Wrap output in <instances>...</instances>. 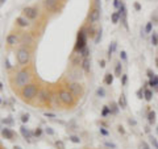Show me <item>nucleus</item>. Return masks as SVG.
<instances>
[{
    "label": "nucleus",
    "mask_w": 158,
    "mask_h": 149,
    "mask_svg": "<svg viewBox=\"0 0 158 149\" xmlns=\"http://www.w3.org/2000/svg\"><path fill=\"white\" fill-rule=\"evenodd\" d=\"M38 87H37V85H33V83H29V85H26L25 87H22V90H21V97L24 100H32V99H34L38 95Z\"/></svg>",
    "instance_id": "obj_1"
},
{
    "label": "nucleus",
    "mask_w": 158,
    "mask_h": 149,
    "mask_svg": "<svg viewBox=\"0 0 158 149\" xmlns=\"http://www.w3.org/2000/svg\"><path fill=\"white\" fill-rule=\"evenodd\" d=\"M29 79H31V74H29L28 70H21V71H19L17 74H16V79H15L16 86H17V87H21V88L25 87L26 85H29V83H28Z\"/></svg>",
    "instance_id": "obj_2"
},
{
    "label": "nucleus",
    "mask_w": 158,
    "mask_h": 149,
    "mask_svg": "<svg viewBox=\"0 0 158 149\" xmlns=\"http://www.w3.org/2000/svg\"><path fill=\"white\" fill-rule=\"evenodd\" d=\"M59 99H61V102L66 106H72L74 104V100H75V97L71 94L69 90H61L58 94Z\"/></svg>",
    "instance_id": "obj_3"
},
{
    "label": "nucleus",
    "mask_w": 158,
    "mask_h": 149,
    "mask_svg": "<svg viewBox=\"0 0 158 149\" xmlns=\"http://www.w3.org/2000/svg\"><path fill=\"white\" fill-rule=\"evenodd\" d=\"M17 61L20 65H28L29 61H31V54H29V50L25 48H20L17 50Z\"/></svg>",
    "instance_id": "obj_4"
},
{
    "label": "nucleus",
    "mask_w": 158,
    "mask_h": 149,
    "mask_svg": "<svg viewBox=\"0 0 158 149\" xmlns=\"http://www.w3.org/2000/svg\"><path fill=\"white\" fill-rule=\"evenodd\" d=\"M86 41H87V33L84 29H80L78 34V40H77V45H75V50L80 52L83 48H86Z\"/></svg>",
    "instance_id": "obj_5"
},
{
    "label": "nucleus",
    "mask_w": 158,
    "mask_h": 149,
    "mask_svg": "<svg viewBox=\"0 0 158 149\" xmlns=\"http://www.w3.org/2000/svg\"><path fill=\"white\" fill-rule=\"evenodd\" d=\"M69 91H70L75 98H78V97H82V94H83V87H82V85L78 83V82H72V83L69 85Z\"/></svg>",
    "instance_id": "obj_6"
},
{
    "label": "nucleus",
    "mask_w": 158,
    "mask_h": 149,
    "mask_svg": "<svg viewBox=\"0 0 158 149\" xmlns=\"http://www.w3.org/2000/svg\"><path fill=\"white\" fill-rule=\"evenodd\" d=\"M88 20H90L91 24L98 22L99 20H100V9H98V8L92 9V11L90 12V15H88Z\"/></svg>",
    "instance_id": "obj_7"
},
{
    "label": "nucleus",
    "mask_w": 158,
    "mask_h": 149,
    "mask_svg": "<svg viewBox=\"0 0 158 149\" xmlns=\"http://www.w3.org/2000/svg\"><path fill=\"white\" fill-rule=\"evenodd\" d=\"M24 15L26 16V19L34 20L37 17V9L33 8V7H26V8H24Z\"/></svg>",
    "instance_id": "obj_8"
},
{
    "label": "nucleus",
    "mask_w": 158,
    "mask_h": 149,
    "mask_svg": "<svg viewBox=\"0 0 158 149\" xmlns=\"http://www.w3.org/2000/svg\"><path fill=\"white\" fill-rule=\"evenodd\" d=\"M37 97H38V99H40V102H41V103H46V102H49V100H50V97H49V92L46 91V90H40Z\"/></svg>",
    "instance_id": "obj_9"
},
{
    "label": "nucleus",
    "mask_w": 158,
    "mask_h": 149,
    "mask_svg": "<svg viewBox=\"0 0 158 149\" xmlns=\"http://www.w3.org/2000/svg\"><path fill=\"white\" fill-rule=\"evenodd\" d=\"M57 3L58 0H46L45 1V7L51 12H55L57 11Z\"/></svg>",
    "instance_id": "obj_10"
},
{
    "label": "nucleus",
    "mask_w": 158,
    "mask_h": 149,
    "mask_svg": "<svg viewBox=\"0 0 158 149\" xmlns=\"http://www.w3.org/2000/svg\"><path fill=\"white\" fill-rule=\"evenodd\" d=\"M1 135H3V137L7 139V140H13V137H15V133H13L9 128H4V130L1 131Z\"/></svg>",
    "instance_id": "obj_11"
},
{
    "label": "nucleus",
    "mask_w": 158,
    "mask_h": 149,
    "mask_svg": "<svg viewBox=\"0 0 158 149\" xmlns=\"http://www.w3.org/2000/svg\"><path fill=\"white\" fill-rule=\"evenodd\" d=\"M82 67H83V70L86 73H88L90 71V69H91V59L90 58H83V62H82Z\"/></svg>",
    "instance_id": "obj_12"
},
{
    "label": "nucleus",
    "mask_w": 158,
    "mask_h": 149,
    "mask_svg": "<svg viewBox=\"0 0 158 149\" xmlns=\"http://www.w3.org/2000/svg\"><path fill=\"white\" fill-rule=\"evenodd\" d=\"M118 107L121 108H127V98H125L124 94L120 95V98H118Z\"/></svg>",
    "instance_id": "obj_13"
},
{
    "label": "nucleus",
    "mask_w": 158,
    "mask_h": 149,
    "mask_svg": "<svg viewBox=\"0 0 158 149\" xmlns=\"http://www.w3.org/2000/svg\"><path fill=\"white\" fill-rule=\"evenodd\" d=\"M7 42H8L11 46L16 45V42H17V37H16L15 34H9L8 37H7Z\"/></svg>",
    "instance_id": "obj_14"
},
{
    "label": "nucleus",
    "mask_w": 158,
    "mask_h": 149,
    "mask_svg": "<svg viewBox=\"0 0 158 149\" xmlns=\"http://www.w3.org/2000/svg\"><path fill=\"white\" fill-rule=\"evenodd\" d=\"M104 82H105V85H112V82H113V75L111 74V73H107L105 74V78H104Z\"/></svg>",
    "instance_id": "obj_15"
},
{
    "label": "nucleus",
    "mask_w": 158,
    "mask_h": 149,
    "mask_svg": "<svg viewBox=\"0 0 158 149\" xmlns=\"http://www.w3.org/2000/svg\"><path fill=\"white\" fill-rule=\"evenodd\" d=\"M148 121H149L150 124L156 123V112H154V111H150L149 112V115H148Z\"/></svg>",
    "instance_id": "obj_16"
},
{
    "label": "nucleus",
    "mask_w": 158,
    "mask_h": 149,
    "mask_svg": "<svg viewBox=\"0 0 158 149\" xmlns=\"http://www.w3.org/2000/svg\"><path fill=\"white\" fill-rule=\"evenodd\" d=\"M20 131H21V135H22V136H24L25 139H31V137H32V133H31V132H29L28 130H26L25 127H21V128H20Z\"/></svg>",
    "instance_id": "obj_17"
},
{
    "label": "nucleus",
    "mask_w": 158,
    "mask_h": 149,
    "mask_svg": "<svg viewBox=\"0 0 158 149\" xmlns=\"http://www.w3.org/2000/svg\"><path fill=\"white\" fill-rule=\"evenodd\" d=\"M144 98L146 99L148 102H150L151 98H153V92H151V90H145V92H144Z\"/></svg>",
    "instance_id": "obj_18"
},
{
    "label": "nucleus",
    "mask_w": 158,
    "mask_h": 149,
    "mask_svg": "<svg viewBox=\"0 0 158 149\" xmlns=\"http://www.w3.org/2000/svg\"><path fill=\"white\" fill-rule=\"evenodd\" d=\"M149 86H151V87H157L158 86V75H154V77L150 79Z\"/></svg>",
    "instance_id": "obj_19"
},
{
    "label": "nucleus",
    "mask_w": 158,
    "mask_h": 149,
    "mask_svg": "<svg viewBox=\"0 0 158 149\" xmlns=\"http://www.w3.org/2000/svg\"><path fill=\"white\" fill-rule=\"evenodd\" d=\"M16 21H17V24L20 26H26L28 25V21H26V19H24V17H17L16 19Z\"/></svg>",
    "instance_id": "obj_20"
},
{
    "label": "nucleus",
    "mask_w": 158,
    "mask_h": 149,
    "mask_svg": "<svg viewBox=\"0 0 158 149\" xmlns=\"http://www.w3.org/2000/svg\"><path fill=\"white\" fill-rule=\"evenodd\" d=\"M118 104H116L115 102H112L111 103V107H110V110H111V114H117L118 112Z\"/></svg>",
    "instance_id": "obj_21"
},
{
    "label": "nucleus",
    "mask_w": 158,
    "mask_h": 149,
    "mask_svg": "<svg viewBox=\"0 0 158 149\" xmlns=\"http://www.w3.org/2000/svg\"><path fill=\"white\" fill-rule=\"evenodd\" d=\"M111 19H112V22H113V24H117L118 20H120V15H118L117 12H115L111 15Z\"/></svg>",
    "instance_id": "obj_22"
},
{
    "label": "nucleus",
    "mask_w": 158,
    "mask_h": 149,
    "mask_svg": "<svg viewBox=\"0 0 158 149\" xmlns=\"http://www.w3.org/2000/svg\"><path fill=\"white\" fill-rule=\"evenodd\" d=\"M55 148H57V149H66L65 148V143L62 140H57V141H55Z\"/></svg>",
    "instance_id": "obj_23"
},
{
    "label": "nucleus",
    "mask_w": 158,
    "mask_h": 149,
    "mask_svg": "<svg viewBox=\"0 0 158 149\" xmlns=\"http://www.w3.org/2000/svg\"><path fill=\"white\" fill-rule=\"evenodd\" d=\"M116 49V42H112V45L110 46V49H108V57L111 58V55H112V53H113V50Z\"/></svg>",
    "instance_id": "obj_24"
},
{
    "label": "nucleus",
    "mask_w": 158,
    "mask_h": 149,
    "mask_svg": "<svg viewBox=\"0 0 158 149\" xmlns=\"http://www.w3.org/2000/svg\"><path fill=\"white\" fill-rule=\"evenodd\" d=\"M115 73H116L117 77H121V62H118L116 65V69H115Z\"/></svg>",
    "instance_id": "obj_25"
},
{
    "label": "nucleus",
    "mask_w": 158,
    "mask_h": 149,
    "mask_svg": "<svg viewBox=\"0 0 158 149\" xmlns=\"http://www.w3.org/2000/svg\"><path fill=\"white\" fill-rule=\"evenodd\" d=\"M101 40V29H99L96 32V37H95V44H99Z\"/></svg>",
    "instance_id": "obj_26"
},
{
    "label": "nucleus",
    "mask_w": 158,
    "mask_h": 149,
    "mask_svg": "<svg viewBox=\"0 0 158 149\" xmlns=\"http://www.w3.org/2000/svg\"><path fill=\"white\" fill-rule=\"evenodd\" d=\"M108 114H111V110H110V107H107V106H105V107L103 108V111H101V116L105 118Z\"/></svg>",
    "instance_id": "obj_27"
},
{
    "label": "nucleus",
    "mask_w": 158,
    "mask_h": 149,
    "mask_svg": "<svg viewBox=\"0 0 158 149\" xmlns=\"http://www.w3.org/2000/svg\"><path fill=\"white\" fill-rule=\"evenodd\" d=\"M96 95H98V97H100V98H103L104 95H105L104 88H103V87H99V88H98V91H96Z\"/></svg>",
    "instance_id": "obj_28"
},
{
    "label": "nucleus",
    "mask_w": 158,
    "mask_h": 149,
    "mask_svg": "<svg viewBox=\"0 0 158 149\" xmlns=\"http://www.w3.org/2000/svg\"><path fill=\"white\" fill-rule=\"evenodd\" d=\"M151 42H153L154 46L158 45V36L156 34V33H153V36H151Z\"/></svg>",
    "instance_id": "obj_29"
},
{
    "label": "nucleus",
    "mask_w": 158,
    "mask_h": 149,
    "mask_svg": "<svg viewBox=\"0 0 158 149\" xmlns=\"http://www.w3.org/2000/svg\"><path fill=\"white\" fill-rule=\"evenodd\" d=\"M150 143H151V145H153L154 148L158 149V141H157V139H156V137L151 136V137H150Z\"/></svg>",
    "instance_id": "obj_30"
},
{
    "label": "nucleus",
    "mask_w": 158,
    "mask_h": 149,
    "mask_svg": "<svg viewBox=\"0 0 158 149\" xmlns=\"http://www.w3.org/2000/svg\"><path fill=\"white\" fill-rule=\"evenodd\" d=\"M151 29H153V24H151V22H148L146 26H145V32H146V33H150Z\"/></svg>",
    "instance_id": "obj_31"
},
{
    "label": "nucleus",
    "mask_w": 158,
    "mask_h": 149,
    "mask_svg": "<svg viewBox=\"0 0 158 149\" xmlns=\"http://www.w3.org/2000/svg\"><path fill=\"white\" fill-rule=\"evenodd\" d=\"M79 53H80V54L83 55L84 58H87V55H88V49H87V46H86V48H83V49H82V50L79 52Z\"/></svg>",
    "instance_id": "obj_32"
},
{
    "label": "nucleus",
    "mask_w": 158,
    "mask_h": 149,
    "mask_svg": "<svg viewBox=\"0 0 158 149\" xmlns=\"http://www.w3.org/2000/svg\"><path fill=\"white\" fill-rule=\"evenodd\" d=\"M70 140L72 141V143H75V144H79V143H80V139H79L78 136H71Z\"/></svg>",
    "instance_id": "obj_33"
},
{
    "label": "nucleus",
    "mask_w": 158,
    "mask_h": 149,
    "mask_svg": "<svg viewBox=\"0 0 158 149\" xmlns=\"http://www.w3.org/2000/svg\"><path fill=\"white\" fill-rule=\"evenodd\" d=\"M95 34H96V33H95V29L91 26V28L88 29V33H87V36H90V37H94Z\"/></svg>",
    "instance_id": "obj_34"
},
{
    "label": "nucleus",
    "mask_w": 158,
    "mask_h": 149,
    "mask_svg": "<svg viewBox=\"0 0 158 149\" xmlns=\"http://www.w3.org/2000/svg\"><path fill=\"white\" fill-rule=\"evenodd\" d=\"M120 58L123 59V61H127V53H125L124 50L120 52Z\"/></svg>",
    "instance_id": "obj_35"
},
{
    "label": "nucleus",
    "mask_w": 158,
    "mask_h": 149,
    "mask_svg": "<svg viewBox=\"0 0 158 149\" xmlns=\"http://www.w3.org/2000/svg\"><path fill=\"white\" fill-rule=\"evenodd\" d=\"M21 120H22V123H28L29 115H28V114H26V115H22V116H21Z\"/></svg>",
    "instance_id": "obj_36"
},
{
    "label": "nucleus",
    "mask_w": 158,
    "mask_h": 149,
    "mask_svg": "<svg viewBox=\"0 0 158 149\" xmlns=\"http://www.w3.org/2000/svg\"><path fill=\"white\" fill-rule=\"evenodd\" d=\"M45 132H46V133H48V135H50V136H51V135H54V131H53L50 127H48V128H46V130H45Z\"/></svg>",
    "instance_id": "obj_37"
},
{
    "label": "nucleus",
    "mask_w": 158,
    "mask_h": 149,
    "mask_svg": "<svg viewBox=\"0 0 158 149\" xmlns=\"http://www.w3.org/2000/svg\"><path fill=\"white\" fill-rule=\"evenodd\" d=\"M142 95H144V94H142V88H141V90L137 91V98H138V99H142Z\"/></svg>",
    "instance_id": "obj_38"
},
{
    "label": "nucleus",
    "mask_w": 158,
    "mask_h": 149,
    "mask_svg": "<svg viewBox=\"0 0 158 149\" xmlns=\"http://www.w3.org/2000/svg\"><path fill=\"white\" fill-rule=\"evenodd\" d=\"M127 81H128V77H127V75H123V78H121V82H123V85H127Z\"/></svg>",
    "instance_id": "obj_39"
},
{
    "label": "nucleus",
    "mask_w": 158,
    "mask_h": 149,
    "mask_svg": "<svg viewBox=\"0 0 158 149\" xmlns=\"http://www.w3.org/2000/svg\"><path fill=\"white\" fill-rule=\"evenodd\" d=\"M146 74H148V77H149L150 79L154 77V74H153V71H151V70H148V71H146Z\"/></svg>",
    "instance_id": "obj_40"
},
{
    "label": "nucleus",
    "mask_w": 158,
    "mask_h": 149,
    "mask_svg": "<svg viewBox=\"0 0 158 149\" xmlns=\"http://www.w3.org/2000/svg\"><path fill=\"white\" fill-rule=\"evenodd\" d=\"M141 147H142V149H150V148H149V145H148L146 143H145V141H142V144H141Z\"/></svg>",
    "instance_id": "obj_41"
},
{
    "label": "nucleus",
    "mask_w": 158,
    "mask_h": 149,
    "mask_svg": "<svg viewBox=\"0 0 158 149\" xmlns=\"http://www.w3.org/2000/svg\"><path fill=\"white\" fill-rule=\"evenodd\" d=\"M41 133H42V131L40 130V128H38V130L34 132V135H36V136H37V137H38V136H41Z\"/></svg>",
    "instance_id": "obj_42"
},
{
    "label": "nucleus",
    "mask_w": 158,
    "mask_h": 149,
    "mask_svg": "<svg viewBox=\"0 0 158 149\" xmlns=\"http://www.w3.org/2000/svg\"><path fill=\"white\" fill-rule=\"evenodd\" d=\"M113 5L116 7V8H118V7H120V1H118V0H113Z\"/></svg>",
    "instance_id": "obj_43"
},
{
    "label": "nucleus",
    "mask_w": 158,
    "mask_h": 149,
    "mask_svg": "<svg viewBox=\"0 0 158 149\" xmlns=\"http://www.w3.org/2000/svg\"><path fill=\"white\" fill-rule=\"evenodd\" d=\"M134 8H136V11H140V9H141V5L138 4V3H134Z\"/></svg>",
    "instance_id": "obj_44"
},
{
    "label": "nucleus",
    "mask_w": 158,
    "mask_h": 149,
    "mask_svg": "<svg viewBox=\"0 0 158 149\" xmlns=\"http://www.w3.org/2000/svg\"><path fill=\"white\" fill-rule=\"evenodd\" d=\"M99 64H100V67H104V66H105V61H104V59H100V62H99Z\"/></svg>",
    "instance_id": "obj_45"
},
{
    "label": "nucleus",
    "mask_w": 158,
    "mask_h": 149,
    "mask_svg": "<svg viewBox=\"0 0 158 149\" xmlns=\"http://www.w3.org/2000/svg\"><path fill=\"white\" fill-rule=\"evenodd\" d=\"M3 121H4L5 124H12V120H11V119H5V120H3Z\"/></svg>",
    "instance_id": "obj_46"
},
{
    "label": "nucleus",
    "mask_w": 158,
    "mask_h": 149,
    "mask_svg": "<svg viewBox=\"0 0 158 149\" xmlns=\"http://www.w3.org/2000/svg\"><path fill=\"white\" fill-rule=\"evenodd\" d=\"M5 65H7V69H11V65H9V61L5 59Z\"/></svg>",
    "instance_id": "obj_47"
},
{
    "label": "nucleus",
    "mask_w": 158,
    "mask_h": 149,
    "mask_svg": "<svg viewBox=\"0 0 158 149\" xmlns=\"http://www.w3.org/2000/svg\"><path fill=\"white\" fill-rule=\"evenodd\" d=\"M118 132H120V133H124V130H123V127H118Z\"/></svg>",
    "instance_id": "obj_48"
},
{
    "label": "nucleus",
    "mask_w": 158,
    "mask_h": 149,
    "mask_svg": "<svg viewBox=\"0 0 158 149\" xmlns=\"http://www.w3.org/2000/svg\"><path fill=\"white\" fill-rule=\"evenodd\" d=\"M100 132H101V133H103V135H108V132L105 131V130H100Z\"/></svg>",
    "instance_id": "obj_49"
},
{
    "label": "nucleus",
    "mask_w": 158,
    "mask_h": 149,
    "mask_svg": "<svg viewBox=\"0 0 158 149\" xmlns=\"http://www.w3.org/2000/svg\"><path fill=\"white\" fill-rule=\"evenodd\" d=\"M45 116H49V118H54V115H51V114H45Z\"/></svg>",
    "instance_id": "obj_50"
},
{
    "label": "nucleus",
    "mask_w": 158,
    "mask_h": 149,
    "mask_svg": "<svg viewBox=\"0 0 158 149\" xmlns=\"http://www.w3.org/2000/svg\"><path fill=\"white\" fill-rule=\"evenodd\" d=\"M4 1H5V0H0V5H3V4H4Z\"/></svg>",
    "instance_id": "obj_51"
},
{
    "label": "nucleus",
    "mask_w": 158,
    "mask_h": 149,
    "mask_svg": "<svg viewBox=\"0 0 158 149\" xmlns=\"http://www.w3.org/2000/svg\"><path fill=\"white\" fill-rule=\"evenodd\" d=\"M1 88H3V83H1V82H0V90H1Z\"/></svg>",
    "instance_id": "obj_52"
},
{
    "label": "nucleus",
    "mask_w": 158,
    "mask_h": 149,
    "mask_svg": "<svg viewBox=\"0 0 158 149\" xmlns=\"http://www.w3.org/2000/svg\"><path fill=\"white\" fill-rule=\"evenodd\" d=\"M13 149H21L20 147H13Z\"/></svg>",
    "instance_id": "obj_53"
},
{
    "label": "nucleus",
    "mask_w": 158,
    "mask_h": 149,
    "mask_svg": "<svg viewBox=\"0 0 158 149\" xmlns=\"http://www.w3.org/2000/svg\"><path fill=\"white\" fill-rule=\"evenodd\" d=\"M156 62H157V66H158V58H157V59H156Z\"/></svg>",
    "instance_id": "obj_54"
},
{
    "label": "nucleus",
    "mask_w": 158,
    "mask_h": 149,
    "mask_svg": "<svg viewBox=\"0 0 158 149\" xmlns=\"http://www.w3.org/2000/svg\"><path fill=\"white\" fill-rule=\"evenodd\" d=\"M96 3H100V0H96Z\"/></svg>",
    "instance_id": "obj_55"
},
{
    "label": "nucleus",
    "mask_w": 158,
    "mask_h": 149,
    "mask_svg": "<svg viewBox=\"0 0 158 149\" xmlns=\"http://www.w3.org/2000/svg\"><path fill=\"white\" fill-rule=\"evenodd\" d=\"M0 149H1V143H0Z\"/></svg>",
    "instance_id": "obj_56"
},
{
    "label": "nucleus",
    "mask_w": 158,
    "mask_h": 149,
    "mask_svg": "<svg viewBox=\"0 0 158 149\" xmlns=\"http://www.w3.org/2000/svg\"><path fill=\"white\" fill-rule=\"evenodd\" d=\"M0 103H1V100H0Z\"/></svg>",
    "instance_id": "obj_57"
}]
</instances>
